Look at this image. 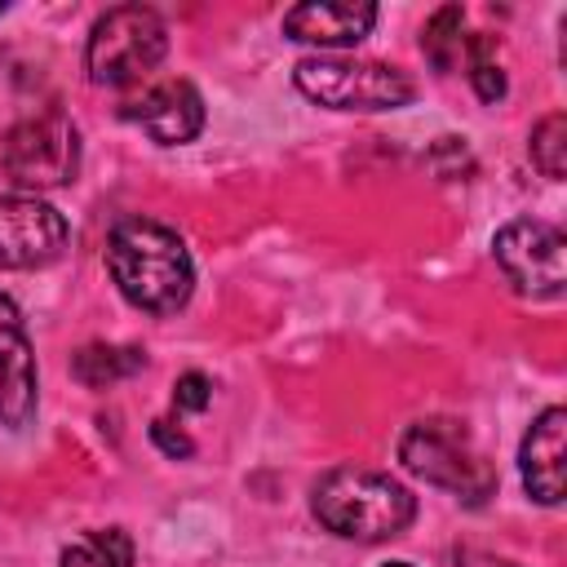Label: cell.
<instances>
[{"label": "cell", "mask_w": 567, "mask_h": 567, "mask_svg": "<svg viewBox=\"0 0 567 567\" xmlns=\"http://www.w3.org/2000/svg\"><path fill=\"white\" fill-rule=\"evenodd\" d=\"M106 270L120 297L146 315H173L195 288L186 239L155 217H120L106 235Z\"/></svg>", "instance_id": "1"}, {"label": "cell", "mask_w": 567, "mask_h": 567, "mask_svg": "<svg viewBox=\"0 0 567 567\" xmlns=\"http://www.w3.org/2000/svg\"><path fill=\"white\" fill-rule=\"evenodd\" d=\"M310 509L332 536L359 540V545H381V540H394L399 532H408V523L416 518V496L381 470L337 465L315 478Z\"/></svg>", "instance_id": "2"}, {"label": "cell", "mask_w": 567, "mask_h": 567, "mask_svg": "<svg viewBox=\"0 0 567 567\" xmlns=\"http://www.w3.org/2000/svg\"><path fill=\"white\" fill-rule=\"evenodd\" d=\"M399 461L430 487L452 492L465 505H483L496 496V470L474 447L470 430L456 416H421L399 439Z\"/></svg>", "instance_id": "3"}, {"label": "cell", "mask_w": 567, "mask_h": 567, "mask_svg": "<svg viewBox=\"0 0 567 567\" xmlns=\"http://www.w3.org/2000/svg\"><path fill=\"white\" fill-rule=\"evenodd\" d=\"M168 53V27L151 4H115L89 27L84 66L102 89H124L155 71Z\"/></svg>", "instance_id": "4"}, {"label": "cell", "mask_w": 567, "mask_h": 567, "mask_svg": "<svg viewBox=\"0 0 567 567\" xmlns=\"http://www.w3.org/2000/svg\"><path fill=\"white\" fill-rule=\"evenodd\" d=\"M292 80L310 102L328 111H399L416 97V84L399 66L368 58H301L292 66Z\"/></svg>", "instance_id": "5"}, {"label": "cell", "mask_w": 567, "mask_h": 567, "mask_svg": "<svg viewBox=\"0 0 567 567\" xmlns=\"http://www.w3.org/2000/svg\"><path fill=\"white\" fill-rule=\"evenodd\" d=\"M0 168L18 190H53L80 173V133L62 111H40L4 133Z\"/></svg>", "instance_id": "6"}, {"label": "cell", "mask_w": 567, "mask_h": 567, "mask_svg": "<svg viewBox=\"0 0 567 567\" xmlns=\"http://www.w3.org/2000/svg\"><path fill=\"white\" fill-rule=\"evenodd\" d=\"M563 252H567L563 230L536 217H514L492 235V257L523 297H540V301L563 297V284H567Z\"/></svg>", "instance_id": "7"}, {"label": "cell", "mask_w": 567, "mask_h": 567, "mask_svg": "<svg viewBox=\"0 0 567 567\" xmlns=\"http://www.w3.org/2000/svg\"><path fill=\"white\" fill-rule=\"evenodd\" d=\"M66 217L40 195H0V270L49 266L66 248Z\"/></svg>", "instance_id": "8"}, {"label": "cell", "mask_w": 567, "mask_h": 567, "mask_svg": "<svg viewBox=\"0 0 567 567\" xmlns=\"http://www.w3.org/2000/svg\"><path fill=\"white\" fill-rule=\"evenodd\" d=\"M35 403H40V377H35L27 323L18 306L0 292V425L22 430L35 416Z\"/></svg>", "instance_id": "9"}, {"label": "cell", "mask_w": 567, "mask_h": 567, "mask_svg": "<svg viewBox=\"0 0 567 567\" xmlns=\"http://www.w3.org/2000/svg\"><path fill=\"white\" fill-rule=\"evenodd\" d=\"M124 120H133L159 146H182L204 128V97L190 80H159L124 106Z\"/></svg>", "instance_id": "10"}, {"label": "cell", "mask_w": 567, "mask_h": 567, "mask_svg": "<svg viewBox=\"0 0 567 567\" xmlns=\"http://www.w3.org/2000/svg\"><path fill=\"white\" fill-rule=\"evenodd\" d=\"M563 461H567V412L554 403L527 425L523 447H518V474H523V487L532 501L563 505V496H567Z\"/></svg>", "instance_id": "11"}, {"label": "cell", "mask_w": 567, "mask_h": 567, "mask_svg": "<svg viewBox=\"0 0 567 567\" xmlns=\"http://www.w3.org/2000/svg\"><path fill=\"white\" fill-rule=\"evenodd\" d=\"M377 27V4L363 0H306L284 13V35L319 49H350Z\"/></svg>", "instance_id": "12"}, {"label": "cell", "mask_w": 567, "mask_h": 567, "mask_svg": "<svg viewBox=\"0 0 567 567\" xmlns=\"http://www.w3.org/2000/svg\"><path fill=\"white\" fill-rule=\"evenodd\" d=\"M142 368H146V354L137 346H106V341H93V346L75 350V359H71L75 381L89 390H106L115 381H128Z\"/></svg>", "instance_id": "13"}, {"label": "cell", "mask_w": 567, "mask_h": 567, "mask_svg": "<svg viewBox=\"0 0 567 567\" xmlns=\"http://www.w3.org/2000/svg\"><path fill=\"white\" fill-rule=\"evenodd\" d=\"M58 567H133V536L124 527H93L62 549Z\"/></svg>", "instance_id": "14"}, {"label": "cell", "mask_w": 567, "mask_h": 567, "mask_svg": "<svg viewBox=\"0 0 567 567\" xmlns=\"http://www.w3.org/2000/svg\"><path fill=\"white\" fill-rule=\"evenodd\" d=\"M461 27H465V9L461 4H443V9L430 13V22L421 31V49H425V58H430V66L439 75H447L461 62V53H465Z\"/></svg>", "instance_id": "15"}, {"label": "cell", "mask_w": 567, "mask_h": 567, "mask_svg": "<svg viewBox=\"0 0 567 567\" xmlns=\"http://www.w3.org/2000/svg\"><path fill=\"white\" fill-rule=\"evenodd\" d=\"M527 155L540 168V177L563 182V173H567V115L563 111H549L545 120H536V128L527 137Z\"/></svg>", "instance_id": "16"}, {"label": "cell", "mask_w": 567, "mask_h": 567, "mask_svg": "<svg viewBox=\"0 0 567 567\" xmlns=\"http://www.w3.org/2000/svg\"><path fill=\"white\" fill-rule=\"evenodd\" d=\"M496 53V35H465V58H470V84L483 102H501L505 97V71L492 58Z\"/></svg>", "instance_id": "17"}, {"label": "cell", "mask_w": 567, "mask_h": 567, "mask_svg": "<svg viewBox=\"0 0 567 567\" xmlns=\"http://www.w3.org/2000/svg\"><path fill=\"white\" fill-rule=\"evenodd\" d=\"M213 403V381L204 372H182L173 385V408L177 412H204Z\"/></svg>", "instance_id": "18"}, {"label": "cell", "mask_w": 567, "mask_h": 567, "mask_svg": "<svg viewBox=\"0 0 567 567\" xmlns=\"http://www.w3.org/2000/svg\"><path fill=\"white\" fill-rule=\"evenodd\" d=\"M151 443H155L159 452H168L173 461H177V456H190V452H195V443H190V439H186L182 430H173V421H164V416H159V421H151Z\"/></svg>", "instance_id": "19"}, {"label": "cell", "mask_w": 567, "mask_h": 567, "mask_svg": "<svg viewBox=\"0 0 567 567\" xmlns=\"http://www.w3.org/2000/svg\"><path fill=\"white\" fill-rule=\"evenodd\" d=\"M452 567H518V563L496 558V554H483V549H461V554L452 558Z\"/></svg>", "instance_id": "20"}, {"label": "cell", "mask_w": 567, "mask_h": 567, "mask_svg": "<svg viewBox=\"0 0 567 567\" xmlns=\"http://www.w3.org/2000/svg\"><path fill=\"white\" fill-rule=\"evenodd\" d=\"M385 567H412V563H385Z\"/></svg>", "instance_id": "21"}, {"label": "cell", "mask_w": 567, "mask_h": 567, "mask_svg": "<svg viewBox=\"0 0 567 567\" xmlns=\"http://www.w3.org/2000/svg\"><path fill=\"white\" fill-rule=\"evenodd\" d=\"M0 13H4V0H0Z\"/></svg>", "instance_id": "22"}]
</instances>
